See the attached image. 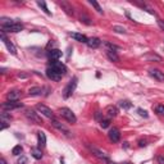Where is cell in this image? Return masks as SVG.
<instances>
[{
    "label": "cell",
    "instance_id": "cell-1",
    "mask_svg": "<svg viewBox=\"0 0 164 164\" xmlns=\"http://www.w3.org/2000/svg\"><path fill=\"white\" fill-rule=\"evenodd\" d=\"M2 23V31L3 32H21L23 30V25L21 22L8 19V18H2L0 21Z\"/></svg>",
    "mask_w": 164,
    "mask_h": 164
},
{
    "label": "cell",
    "instance_id": "cell-2",
    "mask_svg": "<svg viewBox=\"0 0 164 164\" xmlns=\"http://www.w3.org/2000/svg\"><path fill=\"white\" fill-rule=\"evenodd\" d=\"M77 82H78V78H77V77H73V78L68 82V85L63 90V98L64 99H68V98L72 96V94L74 92V90L77 87Z\"/></svg>",
    "mask_w": 164,
    "mask_h": 164
},
{
    "label": "cell",
    "instance_id": "cell-3",
    "mask_svg": "<svg viewBox=\"0 0 164 164\" xmlns=\"http://www.w3.org/2000/svg\"><path fill=\"white\" fill-rule=\"evenodd\" d=\"M59 114L69 123H76L77 122V117L74 115V113L69 108H60L59 109Z\"/></svg>",
    "mask_w": 164,
    "mask_h": 164
},
{
    "label": "cell",
    "instance_id": "cell-4",
    "mask_svg": "<svg viewBox=\"0 0 164 164\" xmlns=\"http://www.w3.org/2000/svg\"><path fill=\"white\" fill-rule=\"evenodd\" d=\"M36 110H37L38 113H41L44 117H46V118H50V119L54 118L53 110H51L49 106H46V105H44V104H37V105H36Z\"/></svg>",
    "mask_w": 164,
    "mask_h": 164
},
{
    "label": "cell",
    "instance_id": "cell-5",
    "mask_svg": "<svg viewBox=\"0 0 164 164\" xmlns=\"http://www.w3.org/2000/svg\"><path fill=\"white\" fill-rule=\"evenodd\" d=\"M49 67L54 68V69H55V71H57L59 74H62V76H64V74L67 73V67H66V64H63V63H62V62H59V60H51Z\"/></svg>",
    "mask_w": 164,
    "mask_h": 164
},
{
    "label": "cell",
    "instance_id": "cell-6",
    "mask_svg": "<svg viewBox=\"0 0 164 164\" xmlns=\"http://www.w3.org/2000/svg\"><path fill=\"white\" fill-rule=\"evenodd\" d=\"M23 104L21 103V101H10V100H8L5 101V103H3L2 108L4 109V110H13V109H18V108H22Z\"/></svg>",
    "mask_w": 164,
    "mask_h": 164
},
{
    "label": "cell",
    "instance_id": "cell-7",
    "mask_svg": "<svg viewBox=\"0 0 164 164\" xmlns=\"http://www.w3.org/2000/svg\"><path fill=\"white\" fill-rule=\"evenodd\" d=\"M46 76H48V78L49 80H51V81H55V82H58V81H60L62 80V74H59L55 69L54 68H51V67H48V69H46Z\"/></svg>",
    "mask_w": 164,
    "mask_h": 164
},
{
    "label": "cell",
    "instance_id": "cell-8",
    "mask_svg": "<svg viewBox=\"0 0 164 164\" xmlns=\"http://www.w3.org/2000/svg\"><path fill=\"white\" fill-rule=\"evenodd\" d=\"M51 124H53V126L55 127L57 130H59L62 134H64L66 136H71V131H69V128H67L63 123H60V122H58L57 119L53 118V119H51Z\"/></svg>",
    "mask_w": 164,
    "mask_h": 164
},
{
    "label": "cell",
    "instance_id": "cell-9",
    "mask_svg": "<svg viewBox=\"0 0 164 164\" xmlns=\"http://www.w3.org/2000/svg\"><path fill=\"white\" fill-rule=\"evenodd\" d=\"M26 117L31 122H34V123H37V124L42 123L41 118L38 117V113H36L35 110H32V109H27V110H26Z\"/></svg>",
    "mask_w": 164,
    "mask_h": 164
},
{
    "label": "cell",
    "instance_id": "cell-10",
    "mask_svg": "<svg viewBox=\"0 0 164 164\" xmlns=\"http://www.w3.org/2000/svg\"><path fill=\"white\" fill-rule=\"evenodd\" d=\"M2 40H3L4 45L6 46L8 51H9V53L12 54V55H17V49H15V46L13 45V42H12V41H9V40H8V38L5 37L4 32H2Z\"/></svg>",
    "mask_w": 164,
    "mask_h": 164
},
{
    "label": "cell",
    "instance_id": "cell-11",
    "mask_svg": "<svg viewBox=\"0 0 164 164\" xmlns=\"http://www.w3.org/2000/svg\"><path fill=\"white\" fill-rule=\"evenodd\" d=\"M87 147H89V150L94 154V155H96L98 158H100V159H104V160H108V155L104 153V151H101V150H99L98 147H95V146H90V145H87Z\"/></svg>",
    "mask_w": 164,
    "mask_h": 164
},
{
    "label": "cell",
    "instance_id": "cell-12",
    "mask_svg": "<svg viewBox=\"0 0 164 164\" xmlns=\"http://www.w3.org/2000/svg\"><path fill=\"white\" fill-rule=\"evenodd\" d=\"M108 136H109V138H110V141H113V142H118L119 140H121L119 130H118V128H115V127H113L110 131H109Z\"/></svg>",
    "mask_w": 164,
    "mask_h": 164
},
{
    "label": "cell",
    "instance_id": "cell-13",
    "mask_svg": "<svg viewBox=\"0 0 164 164\" xmlns=\"http://www.w3.org/2000/svg\"><path fill=\"white\" fill-rule=\"evenodd\" d=\"M149 74H150V77H153L154 80H157L159 82H163L164 81V73L162 71H159V69H150Z\"/></svg>",
    "mask_w": 164,
    "mask_h": 164
},
{
    "label": "cell",
    "instance_id": "cell-14",
    "mask_svg": "<svg viewBox=\"0 0 164 164\" xmlns=\"http://www.w3.org/2000/svg\"><path fill=\"white\" fill-rule=\"evenodd\" d=\"M86 44H87V46L91 48V49H98L99 46L101 45V40L98 38V37H91V38H89Z\"/></svg>",
    "mask_w": 164,
    "mask_h": 164
},
{
    "label": "cell",
    "instance_id": "cell-15",
    "mask_svg": "<svg viewBox=\"0 0 164 164\" xmlns=\"http://www.w3.org/2000/svg\"><path fill=\"white\" fill-rule=\"evenodd\" d=\"M105 114L108 115L109 119H110V118H114V117L118 115V109H117L115 106H113V105H109V106L105 109Z\"/></svg>",
    "mask_w": 164,
    "mask_h": 164
},
{
    "label": "cell",
    "instance_id": "cell-16",
    "mask_svg": "<svg viewBox=\"0 0 164 164\" xmlns=\"http://www.w3.org/2000/svg\"><path fill=\"white\" fill-rule=\"evenodd\" d=\"M37 144L38 147H45L46 146V136L42 131H38L37 132Z\"/></svg>",
    "mask_w": 164,
    "mask_h": 164
},
{
    "label": "cell",
    "instance_id": "cell-17",
    "mask_svg": "<svg viewBox=\"0 0 164 164\" xmlns=\"http://www.w3.org/2000/svg\"><path fill=\"white\" fill-rule=\"evenodd\" d=\"M69 36H71L72 38H74L76 41H78V42H87V40H89V38L86 37L85 35L78 34V32H71V34H69Z\"/></svg>",
    "mask_w": 164,
    "mask_h": 164
},
{
    "label": "cell",
    "instance_id": "cell-18",
    "mask_svg": "<svg viewBox=\"0 0 164 164\" xmlns=\"http://www.w3.org/2000/svg\"><path fill=\"white\" fill-rule=\"evenodd\" d=\"M48 55H49L50 60H59V58L62 57V50H59V49H51L48 53Z\"/></svg>",
    "mask_w": 164,
    "mask_h": 164
},
{
    "label": "cell",
    "instance_id": "cell-19",
    "mask_svg": "<svg viewBox=\"0 0 164 164\" xmlns=\"http://www.w3.org/2000/svg\"><path fill=\"white\" fill-rule=\"evenodd\" d=\"M8 100H10V101H18L19 100V96H21V94L19 91L17 90H13V91H9L8 92Z\"/></svg>",
    "mask_w": 164,
    "mask_h": 164
},
{
    "label": "cell",
    "instance_id": "cell-20",
    "mask_svg": "<svg viewBox=\"0 0 164 164\" xmlns=\"http://www.w3.org/2000/svg\"><path fill=\"white\" fill-rule=\"evenodd\" d=\"M59 5L66 10L67 14H69V15L73 14V8H72V5L69 3H67V2H59Z\"/></svg>",
    "mask_w": 164,
    "mask_h": 164
},
{
    "label": "cell",
    "instance_id": "cell-21",
    "mask_svg": "<svg viewBox=\"0 0 164 164\" xmlns=\"http://www.w3.org/2000/svg\"><path fill=\"white\" fill-rule=\"evenodd\" d=\"M106 57L110 62H115V63H118L119 62V57L117 51H110V50H106Z\"/></svg>",
    "mask_w": 164,
    "mask_h": 164
},
{
    "label": "cell",
    "instance_id": "cell-22",
    "mask_svg": "<svg viewBox=\"0 0 164 164\" xmlns=\"http://www.w3.org/2000/svg\"><path fill=\"white\" fill-rule=\"evenodd\" d=\"M41 92H42L41 87H31L28 90V95L30 96H38V95H41Z\"/></svg>",
    "mask_w": 164,
    "mask_h": 164
},
{
    "label": "cell",
    "instance_id": "cell-23",
    "mask_svg": "<svg viewBox=\"0 0 164 164\" xmlns=\"http://www.w3.org/2000/svg\"><path fill=\"white\" fill-rule=\"evenodd\" d=\"M31 155L35 158V159H41L42 158V153L40 149H31Z\"/></svg>",
    "mask_w": 164,
    "mask_h": 164
},
{
    "label": "cell",
    "instance_id": "cell-24",
    "mask_svg": "<svg viewBox=\"0 0 164 164\" xmlns=\"http://www.w3.org/2000/svg\"><path fill=\"white\" fill-rule=\"evenodd\" d=\"M121 108H123V109H130L131 106H132V104H131V101H128V100H121L119 101V104H118Z\"/></svg>",
    "mask_w": 164,
    "mask_h": 164
},
{
    "label": "cell",
    "instance_id": "cell-25",
    "mask_svg": "<svg viewBox=\"0 0 164 164\" xmlns=\"http://www.w3.org/2000/svg\"><path fill=\"white\" fill-rule=\"evenodd\" d=\"M89 3H90V4H91V5L94 6V8H95V9H96V12H98V13H100V14L103 13V8H101V6L99 5V3H98V2H95V0H90Z\"/></svg>",
    "mask_w": 164,
    "mask_h": 164
},
{
    "label": "cell",
    "instance_id": "cell-26",
    "mask_svg": "<svg viewBox=\"0 0 164 164\" xmlns=\"http://www.w3.org/2000/svg\"><path fill=\"white\" fill-rule=\"evenodd\" d=\"M37 5L40 6L41 9H42L46 14H48V15H51V13H50V10L48 9V6H46V3H45V2H37Z\"/></svg>",
    "mask_w": 164,
    "mask_h": 164
},
{
    "label": "cell",
    "instance_id": "cell-27",
    "mask_svg": "<svg viewBox=\"0 0 164 164\" xmlns=\"http://www.w3.org/2000/svg\"><path fill=\"white\" fill-rule=\"evenodd\" d=\"M2 121H4V122H8V123H10V121H12V115H10L9 113H6V112L2 113Z\"/></svg>",
    "mask_w": 164,
    "mask_h": 164
},
{
    "label": "cell",
    "instance_id": "cell-28",
    "mask_svg": "<svg viewBox=\"0 0 164 164\" xmlns=\"http://www.w3.org/2000/svg\"><path fill=\"white\" fill-rule=\"evenodd\" d=\"M104 45H105L106 50H110V51H117V50H118V46H115V45H113L110 42H105Z\"/></svg>",
    "mask_w": 164,
    "mask_h": 164
},
{
    "label": "cell",
    "instance_id": "cell-29",
    "mask_svg": "<svg viewBox=\"0 0 164 164\" xmlns=\"http://www.w3.org/2000/svg\"><path fill=\"white\" fill-rule=\"evenodd\" d=\"M22 151H23L22 146H21V145H17V146H14V147H13V150H12V154H13V155H19V154H21Z\"/></svg>",
    "mask_w": 164,
    "mask_h": 164
},
{
    "label": "cell",
    "instance_id": "cell-30",
    "mask_svg": "<svg viewBox=\"0 0 164 164\" xmlns=\"http://www.w3.org/2000/svg\"><path fill=\"white\" fill-rule=\"evenodd\" d=\"M109 124H110V119L106 118V119H101L100 121V126L103 127V128H108L109 127Z\"/></svg>",
    "mask_w": 164,
    "mask_h": 164
},
{
    "label": "cell",
    "instance_id": "cell-31",
    "mask_svg": "<svg viewBox=\"0 0 164 164\" xmlns=\"http://www.w3.org/2000/svg\"><path fill=\"white\" fill-rule=\"evenodd\" d=\"M113 31H115L117 34H126V28L121 27V26H114L113 27Z\"/></svg>",
    "mask_w": 164,
    "mask_h": 164
},
{
    "label": "cell",
    "instance_id": "cell-32",
    "mask_svg": "<svg viewBox=\"0 0 164 164\" xmlns=\"http://www.w3.org/2000/svg\"><path fill=\"white\" fill-rule=\"evenodd\" d=\"M155 112L160 115H164V105H157L155 106Z\"/></svg>",
    "mask_w": 164,
    "mask_h": 164
},
{
    "label": "cell",
    "instance_id": "cell-33",
    "mask_svg": "<svg viewBox=\"0 0 164 164\" xmlns=\"http://www.w3.org/2000/svg\"><path fill=\"white\" fill-rule=\"evenodd\" d=\"M137 113H138L140 115H141V117H145V118H147V115H149V114H147V112L144 110V109H141V108H138V109H137Z\"/></svg>",
    "mask_w": 164,
    "mask_h": 164
},
{
    "label": "cell",
    "instance_id": "cell-34",
    "mask_svg": "<svg viewBox=\"0 0 164 164\" xmlns=\"http://www.w3.org/2000/svg\"><path fill=\"white\" fill-rule=\"evenodd\" d=\"M157 160H158L159 164H164V157H163V155H158V157H157Z\"/></svg>",
    "mask_w": 164,
    "mask_h": 164
},
{
    "label": "cell",
    "instance_id": "cell-35",
    "mask_svg": "<svg viewBox=\"0 0 164 164\" xmlns=\"http://www.w3.org/2000/svg\"><path fill=\"white\" fill-rule=\"evenodd\" d=\"M158 26L164 31V21H162V19H158Z\"/></svg>",
    "mask_w": 164,
    "mask_h": 164
},
{
    "label": "cell",
    "instance_id": "cell-36",
    "mask_svg": "<svg viewBox=\"0 0 164 164\" xmlns=\"http://www.w3.org/2000/svg\"><path fill=\"white\" fill-rule=\"evenodd\" d=\"M18 164H27V159L25 157H22V159L18 160Z\"/></svg>",
    "mask_w": 164,
    "mask_h": 164
},
{
    "label": "cell",
    "instance_id": "cell-37",
    "mask_svg": "<svg viewBox=\"0 0 164 164\" xmlns=\"http://www.w3.org/2000/svg\"><path fill=\"white\" fill-rule=\"evenodd\" d=\"M8 126H9V123H8V122H4V121H2V130H5Z\"/></svg>",
    "mask_w": 164,
    "mask_h": 164
},
{
    "label": "cell",
    "instance_id": "cell-38",
    "mask_svg": "<svg viewBox=\"0 0 164 164\" xmlns=\"http://www.w3.org/2000/svg\"><path fill=\"white\" fill-rule=\"evenodd\" d=\"M81 22H83V23H86V25H90V22H89V18L87 17H81Z\"/></svg>",
    "mask_w": 164,
    "mask_h": 164
},
{
    "label": "cell",
    "instance_id": "cell-39",
    "mask_svg": "<svg viewBox=\"0 0 164 164\" xmlns=\"http://www.w3.org/2000/svg\"><path fill=\"white\" fill-rule=\"evenodd\" d=\"M138 145H140V146H141V147H142V146H146L147 144H146L145 141H142V140H140V141H138Z\"/></svg>",
    "mask_w": 164,
    "mask_h": 164
},
{
    "label": "cell",
    "instance_id": "cell-40",
    "mask_svg": "<svg viewBox=\"0 0 164 164\" xmlns=\"http://www.w3.org/2000/svg\"><path fill=\"white\" fill-rule=\"evenodd\" d=\"M106 163H108V164H115V163H113V162H110V160H106Z\"/></svg>",
    "mask_w": 164,
    "mask_h": 164
},
{
    "label": "cell",
    "instance_id": "cell-41",
    "mask_svg": "<svg viewBox=\"0 0 164 164\" xmlns=\"http://www.w3.org/2000/svg\"><path fill=\"white\" fill-rule=\"evenodd\" d=\"M122 164H134V163H131V162H124V163H122Z\"/></svg>",
    "mask_w": 164,
    "mask_h": 164
},
{
    "label": "cell",
    "instance_id": "cell-42",
    "mask_svg": "<svg viewBox=\"0 0 164 164\" xmlns=\"http://www.w3.org/2000/svg\"><path fill=\"white\" fill-rule=\"evenodd\" d=\"M0 163H2V164H6V163H5V160H4V159H2V160H0Z\"/></svg>",
    "mask_w": 164,
    "mask_h": 164
}]
</instances>
